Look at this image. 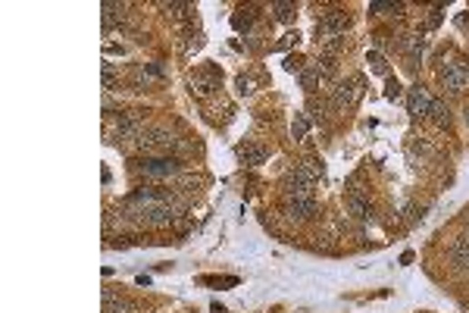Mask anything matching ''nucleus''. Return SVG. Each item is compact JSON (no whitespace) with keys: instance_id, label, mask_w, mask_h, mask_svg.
<instances>
[{"instance_id":"nucleus-1","label":"nucleus","mask_w":469,"mask_h":313,"mask_svg":"<svg viewBox=\"0 0 469 313\" xmlns=\"http://www.w3.org/2000/svg\"><path fill=\"white\" fill-rule=\"evenodd\" d=\"M135 216H138V223H144V225H166V223H172V204L169 200H147V204H138V210H135Z\"/></svg>"},{"instance_id":"nucleus-2","label":"nucleus","mask_w":469,"mask_h":313,"mask_svg":"<svg viewBox=\"0 0 469 313\" xmlns=\"http://www.w3.org/2000/svg\"><path fill=\"white\" fill-rule=\"evenodd\" d=\"M141 135H144V116L141 113H135V110H129V113H119V119H116V138L119 141H141Z\"/></svg>"},{"instance_id":"nucleus-3","label":"nucleus","mask_w":469,"mask_h":313,"mask_svg":"<svg viewBox=\"0 0 469 313\" xmlns=\"http://www.w3.org/2000/svg\"><path fill=\"white\" fill-rule=\"evenodd\" d=\"M138 144L144 154H166L169 147H175V135L169 129H147Z\"/></svg>"},{"instance_id":"nucleus-4","label":"nucleus","mask_w":469,"mask_h":313,"mask_svg":"<svg viewBox=\"0 0 469 313\" xmlns=\"http://www.w3.org/2000/svg\"><path fill=\"white\" fill-rule=\"evenodd\" d=\"M438 79H441V85L447 88V91H463L469 81V66L466 63H444Z\"/></svg>"},{"instance_id":"nucleus-5","label":"nucleus","mask_w":469,"mask_h":313,"mask_svg":"<svg viewBox=\"0 0 469 313\" xmlns=\"http://www.w3.org/2000/svg\"><path fill=\"white\" fill-rule=\"evenodd\" d=\"M144 175H175L181 169V163L175 156H150V160L141 163Z\"/></svg>"},{"instance_id":"nucleus-6","label":"nucleus","mask_w":469,"mask_h":313,"mask_svg":"<svg viewBox=\"0 0 469 313\" xmlns=\"http://www.w3.org/2000/svg\"><path fill=\"white\" fill-rule=\"evenodd\" d=\"M431 104L435 100L429 97V91L425 88H410V94H406V110L413 113V116H429V110H431Z\"/></svg>"},{"instance_id":"nucleus-7","label":"nucleus","mask_w":469,"mask_h":313,"mask_svg":"<svg viewBox=\"0 0 469 313\" xmlns=\"http://www.w3.org/2000/svg\"><path fill=\"white\" fill-rule=\"evenodd\" d=\"M363 81L360 79H347V81H338L335 85V104H341V106H354L356 104V97L363 94Z\"/></svg>"},{"instance_id":"nucleus-8","label":"nucleus","mask_w":469,"mask_h":313,"mask_svg":"<svg viewBox=\"0 0 469 313\" xmlns=\"http://www.w3.org/2000/svg\"><path fill=\"white\" fill-rule=\"evenodd\" d=\"M219 88V79L213 69H200V72L191 75V91L197 94V97H206V94H213Z\"/></svg>"},{"instance_id":"nucleus-9","label":"nucleus","mask_w":469,"mask_h":313,"mask_svg":"<svg viewBox=\"0 0 469 313\" xmlns=\"http://www.w3.org/2000/svg\"><path fill=\"white\" fill-rule=\"evenodd\" d=\"M347 25H350V19L344 16V13H338V10H335V13H329V16H325L322 22L316 25V29H319V35H341V31L347 29Z\"/></svg>"},{"instance_id":"nucleus-10","label":"nucleus","mask_w":469,"mask_h":313,"mask_svg":"<svg viewBox=\"0 0 469 313\" xmlns=\"http://www.w3.org/2000/svg\"><path fill=\"white\" fill-rule=\"evenodd\" d=\"M288 213L294 219H310L316 213V198H288Z\"/></svg>"},{"instance_id":"nucleus-11","label":"nucleus","mask_w":469,"mask_h":313,"mask_svg":"<svg viewBox=\"0 0 469 313\" xmlns=\"http://www.w3.org/2000/svg\"><path fill=\"white\" fill-rule=\"evenodd\" d=\"M450 260L460 269H469V232L454 238V244H450Z\"/></svg>"},{"instance_id":"nucleus-12","label":"nucleus","mask_w":469,"mask_h":313,"mask_svg":"<svg viewBox=\"0 0 469 313\" xmlns=\"http://www.w3.org/2000/svg\"><path fill=\"white\" fill-rule=\"evenodd\" d=\"M238 156H241L244 163H250V166H260L269 154H266V147H260V144H241V147H238Z\"/></svg>"},{"instance_id":"nucleus-13","label":"nucleus","mask_w":469,"mask_h":313,"mask_svg":"<svg viewBox=\"0 0 469 313\" xmlns=\"http://www.w3.org/2000/svg\"><path fill=\"white\" fill-rule=\"evenodd\" d=\"M347 207H350V213H354V216H360V219H369V216H372V204H369V200L363 198L360 191H350Z\"/></svg>"},{"instance_id":"nucleus-14","label":"nucleus","mask_w":469,"mask_h":313,"mask_svg":"<svg viewBox=\"0 0 469 313\" xmlns=\"http://www.w3.org/2000/svg\"><path fill=\"white\" fill-rule=\"evenodd\" d=\"M429 116H431V119H435V122H438V125H447V122H450V110H447V106H444V104H431Z\"/></svg>"},{"instance_id":"nucleus-15","label":"nucleus","mask_w":469,"mask_h":313,"mask_svg":"<svg viewBox=\"0 0 469 313\" xmlns=\"http://www.w3.org/2000/svg\"><path fill=\"white\" fill-rule=\"evenodd\" d=\"M404 47H406V54H410L413 60H419V56H422V38H416V35L404 38Z\"/></svg>"},{"instance_id":"nucleus-16","label":"nucleus","mask_w":469,"mask_h":313,"mask_svg":"<svg viewBox=\"0 0 469 313\" xmlns=\"http://www.w3.org/2000/svg\"><path fill=\"white\" fill-rule=\"evenodd\" d=\"M104 88H106V91H116V75H113V66H110V63L104 66Z\"/></svg>"},{"instance_id":"nucleus-17","label":"nucleus","mask_w":469,"mask_h":313,"mask_svg":"<svg viewBox=\"0 0 469 313\" xmlns=\"http://www.w3.org/2000/svg\"><path fill=\"white\" fill-rule=\"evenodd\" d=\"M272 10H275V16L279 19H291V3H275Z\"/></svg>"},{"instance_id":"nucleus-18","label":"nucleus","mask_w":469,"mask_h":313,"mask_svg":"<svg viewBox=\"0 0 469 313\" xmlns=\"http://www.w3.org/2000/svg\"><path fill=\"white\" fill-rule=\"evenodd\" d=\"M369 10H372V13H400V6H391V3H372Z\"/></svg>"},{"instance_id":"nucleus-19","label":"nucleus","mask_w":469,"mask_h":313,"mask_svg":"<svg viewBox=\"0 0 469 313\" xmlns=\"http://www.w3.org/2000/svg\"><path fill=\"white\" fill-rule=\"evenodd\" d=\"M304 131H306V119H304V116H297V122H294V135L300 138Z\"/></svg>"},{"instance_id":"nucleus-20","label":"nucleus","mask_w":469,"mask_h":313,"mask_svg":"<svg viewBox=\"0 0 469 313\" xmlns=\"http://www.w3.org/2000/svg\"><path fill=\"white\" fill-rule=\"evenodd\" d=\"M369 60H372V63H375V69H379V72H381V69H385V60H381V56H379V54H372V56H369Z\"/></svg>"},{"instance_id":"nucleus-21","label":"nucleus","mask_w":469,"mask_h":313,"mask_svg":"<svg viewBox=\"0 0 469 313\" xmlns=\"http://www.w3.org/2000/svg\"><path fill=\"white\" fill-rule=\"evenodd\" d=\"M466 122H469V106H466Z\"/></svg>"}]
</instances>
